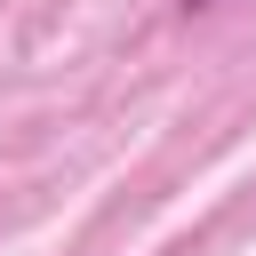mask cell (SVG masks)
Here are the masks:
<instances>
[{"label": "cell", "mask_w": 256, "mask_h": 256, "mask_svg": "<svg viewBox=\"0 0 256 256\" xmlns=\"http://www.w3.org/2000/svg\"><path fill=\"white\" fill-rule=\"evenodd\" d=\"M184 8H208V0H184Z\"/></svg>", "instance_id": "obj_1"}]
</instances>
